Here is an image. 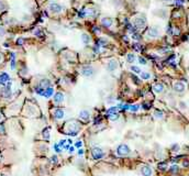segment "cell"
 Instances as JSON below:
<instances>
[{"label":"cell","mask_w":189,"mask_h":176,"mask_svg":"<svg viewBox=\"0 0 189 176\" xmlns=\"http://www.w3.org/2000/svg\"><path fill=\"white\" fill-rule=\"evenodd\" d=\"M1 61H2V55L0 54V62H1Z\"/></svg>","instance_id":"cb8c5ba5"},{"label":"cell","mask_w":189,"mask_h":176,"mask_svg":"<svg viewBox=\"0 0 189 176\" xmlns=\"http://www.w3.org/2000/svg\"><path fill=\"white\" fill-rule=\"evenodd\" d=\"M174 90L177 93H183L185 90V84L181 82H176L174 84Z\"/></svg>","instance_id":"8992f818"},{"label":"cell","mask_w":189,"mask_h":176,"mask_svg":"<svg viewBox=\"0 0 189 176\" xmlns=\"http://www.w3.org/2000/svg\"><path fill=\"white\" fill-rule=\"evenodd\" d=\"M119 153L120 154H128L129 153V148L126 145H121L119 148Z\"/></svg>","instance_id":"8fae6325"},{"label":"cell","mask_w":189,"mask_h":176,"mask_svg":"<svg viewBox=\"0 0 189 176\" xmlns=\"http://www.w3.org/2000/svg\"><path fill=\"white\" fill-rule=\"evenodd\" d=\"M130 108H131V109L133 110V111H135V110L137 109V107H136V106H132V107H130Z\"/></svg>","instance_id":"603a6c76"},{"label":"cell","mask_w":189,"mask_h":176,"mask_svg":"<svg viewBox=\"0 0 189 176\" xmlns=\"http://www.w3.org/2000/svg\"><path fill=\"white\" fill-rule=\"evenodd\" d=\"M131 69H132L133 72H134V73H136V74H140V73H141V69L139 68L137 66H132Z\"/></svg>","instance_id":"ac0fdd59"},{"label":"cell","mask_w":189,"mask_h":176,"mask_svg":"<svg viewBox=\"0 0 189 176\" xmlns=\"http://www.w3.org/2000/svg\"><path fill=\"white\" fill-rule=\"evenodd\" d=\"M5 8H7V7H5V3L3 2L2 0H0V10H5Z\"/></svg>","instance_id":"d6986e66"},{"label":"cell","mask_w":189,"mask_h":176,"mask_svg":"<svg viewBox=\"0 0 189 176\" xmlns=\"http://www.w3.org/2000/svg\"><path fill=\"white\" fill-rule=\"evenodd\" d=\"M143 173H144V175L150 176V175H151V170H150L148 167H144V168H143Z\"/></svg>","instance_id":"e0dca14e"},{"label":"cell","mask_w":189,"mask_h":176,"mask_svg":"<svg viewBox=\"0 0 189 176\" xmlns=\"http://www.w3.org/2000/svg\"><path fill=\"white\" fill-rule=\"evenodd\" d=\"M119 67V63H118V61L117 60H110L109 62H108L107 64V69L109 72H114L115 69L118 68Z\"/></svg>","instance_id":"3957f363"},{"label":"cell","mask_w":189,"mask_h":176,"mask_svg":"<svg viewBox=\"0 0 189 176\" xmlns=\"http://www.w3.org/2000/svg\"><path fill=\"white\" fill-rule=\"evenodd\" d=\"M147 35L150 36V38H157V36L159 35V30H158V28H156V27H152L151 29L148 30Z\"/></svg>","instance_id":"5b68a950"},{"label":"cell","mask_w":189,"mask_h":176,"mask_svg":"<svg viewBox=\"0 0 189 176\" xmlns=\"http://www.w3.org/2000/svg\"><path fill=\"white\" fill-rule=\"evenodd\" d=\"M134 25L137 29H143V28H145V25H146L145 18H143V16H137V18H135Z\"/></svg>","instance_id":"6da1fadb"},{"label":"cell","mask_w":189,"mask_h":176,"mask_svg":"<svg viewBox=\"0 0 189 176\" xmlns=\"http://www.w3.org/2000/svg\"><path fill=\"white\" fill-rule=\"evenodd\" d=\"M156 116L158 117V118H162V113L161 112H155V117H156Z\"/></svg>","instance_id":"7402d4cb"},{"label":"cell","mask_w":189,"mask_h":176,"mask_svg":"<svg viewBox=\"0 0 189 176\" xmlns=\"http://www.w3.org/2000/svg\"><path fill=\"white\" fill-rule=\"evenodd\" d=\"M54 100L56 102H62L64 100V95L62 93H57L55 94V97H54Z\"/></svg>","instance_id":"9c48e42d"},{"label":"cell","mask_w":189,"mask_h":176,"mask_svg":"<svg viewBox=\"0 0 189 176\" xmlns=\"http://www.w3.org/2000/svg\"><path fill=\"white\" fill-rule=\"evenodd\" d=\"M154 91H156V93H162L163 89H164V86L162 84H156V85H154L153 87Z\"/></svg>","instance_id":"30bf717a"},{"label":"cell","mask_w":189,"mask_h":176,"mask_svg":"<svg viewBox=\"0 0 189 176\" xmlns=\"http://www.w3.org/2000/svg\"><path fill=\"white\" fill-rule=\"evenodd\" d=\"M139 62H140V64H143V65H144V64H146V61L144 60L143 57H139Z\"/></svg>","instance_id":"ffe728a7"},{"label":"cell","mask_w":189,"mask_h":176,"mask_svg":"<svg viewBox=\"0 0 189 176\" xmlns=\"http://www.w3.org/2000/svg\"><path fill=\"white\" fill-rule=\"evenodd\" d=\"M49 11L52 12V13H60V11L63 10V7L58 3H55V2H52L51 5L49 6Z\"/></svg>","instance_id":"7a4b0ae2"},{"label":"cell","mask_w":189,"mask_h":176,"mask_svg":"<svg viewBox=\"0 0 189 176\" xmlns=\"http://www.w3.org/2000/svg\"><path fill=\"white\" fill-rule=\"evenodd\" d=\"M80 118L82 119H84V120H87V119H89V112L88 111H82L80 112Z\"/></svg>","instance_id":"5bb4252c"},{"label":"cell","mask_w":189,"mask_h":176,"mask_svg":"<svg viewBox=\"0 0 189 176\" xmlns=\"http://www.w3.org/2000/svg\"><path fill=\"white\" fill-rule=\"evenodd\" d=\"M134 60H135V56H134V54H128L126 55V61L129 62V63H133L134 62Z\"/></svg>","instance_id":"9a60e30c"},{"label":"cell","mask_w":189,"mask_h":176,"mask_svg":"<svg viewBox=\"0 0 189 176\" xmlns=\"http://www.w3.org/2000/svg\"><path fill=\"white\" fill-rule=\"evenodd\" d=\"M101 22H102V25L106 28L112 27V24H113V20L111 19V18H104V19L101 20Z\"/></svg>","instance_id":"52a82bcc"},{"label":"cell","mask_w":189,"mask_h":176,"mask_svg":"<svg viewBox=\"0 0 189 176\" xmlns=\"http://www.w3.org/2000/svg\"><path fill=\"white\" fill-rule=\"evenodd\" d=\"M82 43H85V44L90 43V36H89V34H87V33H82Z\"/></svg>","instance_id":"ba28073f"},{"label":"cell","mask_w":189,"mask_h":176,"mask_svg":"<svg viewBox=\"0 0 189 176\" xmlns=\"http://www.w3.org/2000/svg\"><path fill=\"white\" fill-rule=\"evenodd\" d=\"M164 1H166V2H170L172 0H164Z\"/></svg>","instance_id":"d4e9b609"},{"label":"cell","mask_w":189,"mask_h":176,"mask_svg":"<svg viewBox=\"0 0 189 176\" xmlns=\"http://www.w3.org/2000/svg\"><path fill=\"white\" fill-rule=\"evenodd\" d=\"M5 34V29L3 28H0V36H2Z\"/></svg>","instance_id":"44dd1931"},{"label":"cell","mask_w":189,"mask_h":176,"mask_svg":"<svg viewBox=\"0 0 189 176\" xmlns=\"http://www.w3.org/2000/svg\"><path fill=\"white\" fill-rule=\"evenodd\" d=\"M82 76H85V77L93 76V68L91 67V66H84V67H82Z\"/></svg>","instance_id":"277c9868"},{"label":"cell","mask_w":189,"mask_h":176,"mask_svg":"<svg viewBox=\"0 0 189 176\" xmlns=\"http://www.w3.org/2000/svg\"><path fill=\"white\" fill-rule=\"evenodd\" d=\"M63 116H64L63 110L57 109L56 111H55V117H56V118H63Z\"/></svg>","instance_id":"2e32d148"},{"label":"cell","mask_w":189,"mask_h":176,"mask_svg":"<svg viewBox=\"0 0 189 176\" xmlns=\"http://www.w3.org/2000/svg\"><path fill=\"white\" fill-rule=\"evenodd\" d=\"M40 84H41V87H43V88H49V84H51V82H49V79H43V80H41V82H40Z\"/></svg>","instance_id":"7c38bea8"},{"label":"cell","mask_w":189,"mask_h":176,"mask_svg":"<svg viewBox=\"0 0 189 176\" xmlns=\"http://www.w3.org/2000/svg\"><path fill=\"white\" fill-rule=\"evenodd\" d=\"M141 78L144 80L150 79V78H151V74H150V73H146V72H143V73H141Z\"/></svg>","instance_id":"4fadbf2b"}]
</instances>
